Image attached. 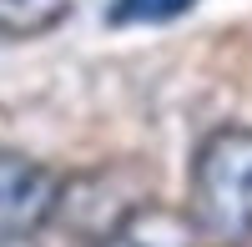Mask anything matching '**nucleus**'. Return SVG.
Returning a JSON list of instances; mask_svg holds the SVG:
<instances>
[{
    "label": "nucleus",
    "instance_id": "obj_1",
    "mask_svg": "<svg viewBox=\"0 0 252 247\" xmlns=\"http://www.w3.org/2000/svg\"><path fill=\"white\" fill-rule=\"evenodd\" d=\"M192 222L212 237H252V126H222L192 156Z\"/></svg>",
    "mask_w": 252,
    "mask_h": 247
},
{
    "label": "nucleus",
    "instance_id": "obj_2",
    "mask_svg": "<svg viewBox=\"0 0 252 247\" xmlns=\"http://www.w3.org/2000/svg\"><path fill=\"white\" fill-rule=\"evenodd\" d=\"M56 177L20 152H0V247L31 242L56 212Z\"/></svg>",
    "mask_w": 252,
    "mask_h": 247
},
{
    "label": "nucleus",
    "instance_id": "obj_3",
    "mask_svg": "<svg viewBox=\"0 0 252 247\" xmlns=\"http://www.w3.org/2000/svg\"><path fill=\"white\" fill-rule=\"evenodd\" d=\"M197 222L177 207H136L101 237V247H192Z\"/></svg>",
    "mask_w": 252,
    "mask_h": 247
},
{
    "label": "nucleus",
    "instance_id": "obj_4",
    "mask_svg": "<svg viewBox=\"0 0 252 247\" xmlns=\"http://www.w3.org/2000/svg\"><path fill=\"white\" fill-rule=\"evenodd\" d=\"M71 0H0V31L5 35H40L61 26Z\"/></svg>",
    "mask_w": 252,
    "mask_h": 247
},
{
    "label": "nucleus",
    "instance_id": "obj_5",
    "mask_svg": "<svg viewBox=\"0 0 252 247\" xmlns=\"http://www.w3.org/2000/svg\"><path fill=\"white\" fill-rule=\"evenodd\" d=\"M197 0H111L106 20L111 26H161V20L187 15Z\"/></svg>",
    "mask_w": 252,
    "mask_h": 247
}]
</instances>
